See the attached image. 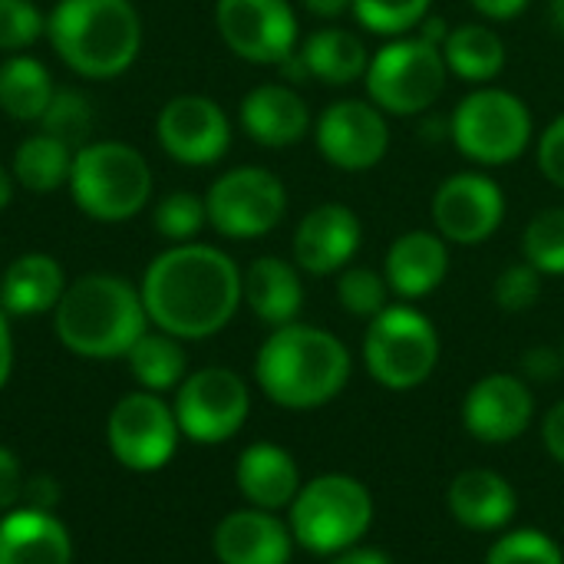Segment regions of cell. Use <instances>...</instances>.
<instances>
[{"label":"cell","instance_id":"6da1fadb","mask_svg":"<svg viewBox=\"0 0 564 564\" xmlns=\"http://www.w3.org/2000/svg\"><path fill=\"white\" fill-rule=\"evenodd\" d=\"M149 321L178 340H202L228 327L241 297L238 264L212 245L185 241L162 251L142 278Z\"/></svg>","mask_w":564,"mask_h":564},{"label":"cell","instance_id":"7a4b0ae2","mask_svg":"<svg viewBox=\"0 0 564 564\" xmlns=\"http://www.w3.org/2000/svg\"><path fill=\"white\" fill-rule=\"evenodd\" d=\"M350 350L340 337L311 324H284L261 344L254 377L264 397L284 410H317L350 383Z\"/></svg>","mask_w":564,"mask_h":564},{"label":"cell","instance_id":"3957f363","mask_svg":"<svg viewBox=\"0 0 564 564\" xmlns=\"http://www.w3.org/2000/svg\"><path fill=\"white\" fill-rule=\"evenodd\" d=\"M46 33L59 59L86 79L126 73L142 46V20L132 0H59Z\"/></svg>","mask_w":564,"mask_h":564},{"label":"cell","instance_id":"277c9868","mask_svg":"<svg viewBox=\"0 0 564 564\" xmlns=\"http://www.w3.org/2000/svg\"><path fill=\"white\" fill-rule=\"evenodd\" d=\"M145 324L142 294L116 274H86L73 281L56 304V334L63 347L89 360L129 354L145 334Z\"/></svg>","mask_w":564,"mask_h":564},{"label":"cell","instance_id":"5b68a950","mask_svg":"<svg viewBox=\"0 0 564 564\" xmlns=\"http://www.w3.org/2000/svg\"><path fill=\"white\" fill-rule=\"evenodd\" d=\"M291 535L311 555H340L364 542L373 525L370 489L344 473H327L301 486L291 502Z\"/></svg>","mask_w":564,"mask_h":564},{"label":"cell","instance_id":"8992f818","mask_svg":"<svg viewBox=\"0 0 564 564\" xmlns=\"http://www.w3.org/2000/svg\"><path fill=\"white\" fill-rule=\"evenodd\" d=\"M69 192L89 218L126 221L149 205L152 172L142 152L126 142H86L73 155Z\"/></svg>","mask_w":564,"mask_h":564},{"label":"cell","instance_id":"52a82bcc","mask_svg":"<svg viewBox=\"0 0 564 564\" xmlns=\"http://www.w3.org/2000/svg\"><path fill=\"white\" fill-rule=\"evenodd\" d=\"M364 364L380 387L393 393L416 390L440 364V334L423 311L410 304H390L364 334Z\"/></svg>","mask_w":564,"mask_h":564},{"label":"cell","instance_id":"ba28073f","mask_svg":"<svg viewBox=\"0 0 564 564\" xmlns=\"http://www.w3.org/2000/svg\"><path fill=\"white\" fill-rule=\"evenodd\" d=\"M449 66L443 56V43L416 33V36H393L380 53L370 56L367 66V93L370 102L390 116H420L426 112L443 86Z\"/></svg>","mask_w":564,"mask_h":564},{"label":"cell","instance_id":"9c48e42d","mask_svg":"<svg viewBox=\"0 0 564 564\" xmlns=\"http://www.w3.org/2000/svg\"><path fill=\"white\" fill-rule=\"evenodd\" d=\"M449 139L476 165H509L532 142V112L522 96L482 86L449 116Z\"/></svg>","mask_w":564,"mask_h":564},{"label":"cell","instance_id":"30bf717a","mask_svg":"<svg viewBox=\"0 0 564 564\" xmlns=\"http://www.w3.org/2000/svg\"><path fill=\"white\" fill-rule=\"evenodd\" d=\"M208 225L235 241L261 238L274 231L288 212V192L284 182L258 165H238L215 178V185L205 195Z\"/></svg>","mask_w":564,"mask_h":564},{"label":"cell","instance_id":"8fae6325","mask_svg":"<svg viewBox=\"0 0 564 564\" xmlns=\"http://www.w3.org/2000/svg\"><path fill=\"white\" fill-rule=\"evenodd\" d=\"M251 413L248 383L228 367H205L182 380L175 397L178 430L192 443H225L231 440Z\"/></svg>","mask_w":564,"mask_h":564},{"label":"cell","instance_id":"7c38bea8","mask_svg":"<svg viewBox=\"0 0 564 564\" xmlns=\"http://www.w3.org/2000/svg\"><path fill=\"white\" fill-rule=\"evenodd\" d=\"M215 23L228 50L248 63L281 66L297 46V17L288 0H218Z\"/></svg>","mask_w":564,"mask_h":564},{"label":"cell","instance_id":"4fadbf2b","mask_svg":"<svg viewBox=\"0 0 564 564\" xmlns=\"http://www.w3.org/2000/svg\"><path fill=\"white\" fill-rule=\"evenodd\" d=\"M178 420L155 393H129L109 416V446L126 469H162L178 443Z\"/></svg>","mask_w":564,"mask_h":564},{"label":"cell","instance_id":"5bb4252c","mask_svg":"<svg viewBox=\"0 0 564 564\" xmlns=\"http://www.w3.org/2000/svg\"><path fill=\"white\" fill-rule=\"evenodd\" d=\"M321 155L344 172H367L383 162L390 149L387 112L367 99H337L314 126Z\"/></svg>","mask_w":564,"mask_h":564},{"label":"cell","instance_id":"9a60e30c","mask_svg":"<svg viewBox=\"0 0 564 564\" xmlns=\"http://www.w3.org/2000/svg\"><path fill=\"white\" fill-rule=\"evenodd\" d=\"M506 218V195L496 178L482 172H456L433 195L436 231L453 245L489 241Z\"/></svg>","mask_w":564,"mask_h":564},{"label":"cell","instance_id":"2e32d148","mask_svg":"<svg viewBox=\"0 0 564 564\" xmlns=\"http://www.w3.org/2000/svg\"><path fill=\"white\" fill-rule=\"evenodd\" d=\"M535 420V393L525 377L489 373L476 380L463 400V426L473 440L489 446L516 443Z\"/></svg>","mask_w":564,"mask_h":564},{"label":"cell","instance_id":"e0dca14e","mask_svg":"<svg viewBox=\"0 0 564 564\" xmlns=\"http://www.w3.org/2000/svg\"><path fill=\"white\" fill-rule=\"evenodd\" d=\"M162 149L182 165H215L231 145V122L208 96H175L155 122Z\"/></svg>","mask_w":564,"mask_h":564},{"label":"cell","instance_id":"ac0fdd59","mask_svg":"<svg viewBox=\"0 0 564 564\" xmlns=\"http://www.w3.org/2000/svg\"><path fill=\"white\" fill-rule=\"evenodd\" d=\"M360 218L340 202H324L311 208L294 231V264L314 278L337 274L350 268V258L360 251Z\"/></svg>","mask_w":564,"mask_h":564},{"label":"cell","instance_id":"d6986e66","mask_svg":"<svg viewBox=\"0 0 564 564\" xmlns=\"http://www.w3.org/2000/svg\"><path fill=\"white\" fill-rule=\"evenodd\" d=\"M294 545L291 525L264 509L231 512L215 529V555L221 564H288Z\"/></svg>","mask_w":564,"mask_h":564},{"label":"cell","instance_id":"ffe728a7","mask_svg":"<svg viewBox=\"0 0 564 564\" xmlns=\"http://www.w3.org/2000/svg\"><path fill=\"white\" fill-rule=\"evenodd\" d=\"M446 271H449L446 238L440 231H423V228L400 235L390 245L383 264V278L390 291L403 301H420L433 294L446 281Z\"/></svg>","mask_w":564,"mask_h":564},{"label":"cell","instance_id":"44dd1931","mask_svg":"<svg viewBox=\"0 0 564 564\" xmlns=\"http://www.w3.org/2000/svg\"><path fill=\"white\" fill-rule=\"evenodd\" d=\"M446 506L469 532H502L519 512V496L496 469H466L449 482Z\"/></svg>","mask_w":564,"mask_h":564},{"label":"cell","instance_id":"7402d4cb","mask_svg":"<svg viewBox=\"0 0 564 564\" xmlns=\"http://www.w3.org/2000/svg\"><path fill=\"white\" fill-rule=\"evenodd\" d=\"M241 126L258 145L284 149L311 132V109L291 86L264 83L241 99Z\"/></svg>","mask_w":564,"mask_h":564},{"label":"cell","instance_id":"603a6c76","mask_svg":"<svg viewBox=\"0 0 564 564\" xmlns=\"http://www.w3.org/2000/svg\"><path fill=\"white\" fill-rule=\"evenodd\" d=\"M241 496L251 502V509L278 512L291 509L294 496L301 492V469L294 456L274 443H254L241 453L235 469Z\"/></svg>","mask_w":564,"mask_h":564},{"label":"cell","instance_id":"cb8c5ba5","mask_svg":"<svg viewBox=\"0 0 564 564\" xmlns=\"http://www.w3.org/2000/svg\"><path fill=\"white\" fill-rule=\"evenodd\" d=\"M241 297L254 311L258 321L271 327L294 324L304 307V284L297 274V264L284 258H258L241 274Z\"/></svg>","mask_w":564,"mask_h":564},{"label":"cell","instance_id":"d4e9b609","mask_svg":"<svg viewBox=\"0 0 564 564\" xmlns=\"http://www.w3.org/2000/svg\"><path fill=\"white\" fill-rule=\"evenodd\" d=\"M69 562H73V545L56 516L40 509H20L0 522V564Z\"/></svg>","mask_w":564,"mask_h":564},{"label":"cell","instance_id":"484cf974","mask_svg":"<svg viewBox=\"0 0 564 564\" xmlns=\"http://www.w3.org/2000/svg\"><path fill=\"white\" fill-rule=\"evenodd\" d=\"M63 291V268L50 254H23L0 278V307L13 317H33L56 311Z\"/></svg>","mask_w":564,"mask_h":564},{"label":"cell","instance_id":"4316f807","mask_svg":"<svg viewBox=\"0 0 564 564\" xmlns=\"http://www.w3.org/2000/svg\"><path fill=\"white\" fill-rule=\"evenodd\" d=\"M297 56H301L307 76H314L327 86H347V83L367 76V66H370V53H367L364 40L344 26H324V30L311 33Z\"/></svg>","mask_w":564,"mask_h":564},{"label":"cell","instance_id":"83f0119b","mask_svg":"<svg viewBox=\"0 0 564 564\" xmlns=\"http://www.w3.org/2000/svg\"><path fill=\"white\" fill-rule=\"evenodd\" d=\"M443 56L449 73L466 83H489L506 69V43L486 23H463L453 26L443 40Z\"/></svg>","mask_w":564,"mask_h":564},{"label":"cell","instance_id":"f1b7e54d","mask_svg":"<svg viewBox=\"0 0 564 564\" xmlns=\"http://www.w3.org/2000/svg\"><path fill=\"white\" fill-rule=\"evenodd\" d=\"M53 93V79L40 59L17 53L0 63V109L7 116L20 122H40Z\"/></svg>","mask_w":564,"mask_h":564},{"label":"cell","instance_id":"f546056e","mask_svg":"<svg viewBox=\"0 0 564 564\" xmlns=\"http://www.w3.org/2000/svg\"><path fill=\"white\" fill-rule=\"evenodd\" d=\"M69 172H73V145H66L56 135L36 132L23 139L13 152V178L36 195L69 185Z\"/></svg>","mask_w":564,"mask_h":564},{"label":"cell","instance_id":"4dcf8cb0","mask_svg":"<svg viewBox=\"0 0 564 564\" xmlns=\"http://www.w3.org/2000/svg\"><path fill=\"white\" fill-rule=\"evenodd\" d=\"M126 357L135 380L152 393L172 390L185 377V350L172 334H142Z\"/></svg>","mask_w":564,"mask_h":564},{"label":"cell","instance_id":"1f68e13d","mask_svg":"<svg viewBox=\"0 0 564 564\" xmlns=\"http://www.w3.org/2000/svg\"><path fill=\"white\" fill-rule=\"evenodd\" d=\"M522 254L525 261L545 278H562L564 274V208H545L539 212L522 235Z\"/></svg>","mask_w":564,"mask_h":564},{"label":"cell","instance_id":"d6a6232c","mask_svg":"<svg viewBox=\"0 0 564 564\" xmlns=\"http://www.w3.org/2000/svg\"><path fill=\"white\" fill-rule=\"evenodd\" d=\"M433 0H354V17L360 26L380 36H406L430 17Z\"/></svg>","mask_w":564,"mask_h":564},{"label":"cell","instance_id":"836d02e7","mask_svg":"<svg viewBox=\"0 0 564 564\" xmlns=\"http://www.w3.org/2000/svg\"><path fill=\"white\" fill-rule=\"evenodd\" d=\"M387 294H390V284L373 268H344L337 278V301L350 317L373 321L383 307H390Z\"/></svg>","mask_w":564,"mask_h":564},{"label":"cell","instance_id":"e575fe53","mask_svg":"<svg viewBox=\"0 0 564 564\" xmlns=\"http://www.w3.org/2000/svg\"><path fill=\"white\" fill-rule=\"evenodd\" d=\"M486 564H564V552L539 529H516L492 542Z\"/></svg>","mask_w":564,"mask_h":564},{"label":"cell","instance_id":"d590c367","mask_svg":"<svg viewBox=\"0 0 564 564\" xmlns=\"http://www.w3.org/2000/svg\"><path fill=\"white\" fill-rule=\"evenodd\" d=\"M43 132L46 135H56L63 139L66 145H76L89 135L93 129V109H89V99L83 93H73V89H56L43 119H40Z\"/></svg>","mask_w":564,"mask_h":564},{"label":"cell","instance_id":"8d00e7d4","mask_svg":"<svg viewBox=\"0 0 564 564\" xmlns=\"http://www.w3.org/2000/svg\"><path fill=\"white\" fill-rule=\"evenodd\" d=\"M152 221H155V228H159L162 238L185 245V241H192V238L205 228V221H208L205 198H198V195H192V192H172V195H165V198L155 205V218H152Z\"/></svg>","mask_w":564,"mask_h":564},{"label":"cell","instance_id":"74e56055","mask_svg":"<svg viewBox=\"0 0 564 564\" xmlns=\"http://www.w3.org/2000/svg\"><path fill=\"white\" fill-rule=\"evenodd\" d=\"M496 304L506 311V314H525L539 304L542 297V274L529 264V261H519V264H509L499 278H496Z\"/></svg>","mask_w":564,"mask_h":564},{"label":"cell","instance_id":"f35d334b","mask_svg":"<svg viewBox=\"0 0 564 564\" xmlns=\"http://www.w3.org/2000/svg\"><path fill=\"white\" fill-rule=\"evenodd\" d=\"M46 30L33 0H0V50H23Z\"/></svg>","mask_w":564,"mask_h":564},{"label":"cell","instance_id":"ab89813d","mask_svg":"<svg viewBox=\"0 0 564 564\" xmlns=\"http://www.w3.org/2000/svg\"><path fill=\"white\" fill-rule=\"evenodd\" d=\"M539 169L555 188H564V112L545 126L539 139Z\"/></svg>","mask_w":564,"mask_h":564},{"label":"cell","instance_id":"60d3db41","mask_svg":"<svg viewBox=\"0 0 564 564\" xmlns=\"http://www.w3.org/2000/svg\"><path fill=\"white\" fill-rule=\"evenodd\" d=\"M564 370V354L555 347H532L522 357V377L529 383H552Z\"/></svg>","mask_w":564,"mask_h":564},{"label":"cell","instance_id":"b9f144b4","mask_svg":"<svg viewBox=\"0 0 564 564\" xmlns=\"http://www.w3.org/2000/svg\"><path fill=\"white\" fill-rule=\"evenodd\" d=\"M23 489H26V482H23L17 456L7 446H0V509H10L13 502H20Z\"/></svg>","mask_w":564,"mask_h":564},{"label":"cell","instance_id":"7bdbcfd3","mask_svg":"<svg viewBox=\"0 0 564 564\" xmlns=\"http://www.w3.org/2000/svg\"><path fill=\"white\" fill-rule=\"evenodd\" d=\"M542 443H545L549 456L564 466V400H558L545 413V420H542Z\"/></svg>","mask_w":564,"mask_h":564},{"label":"cell","instance_id":"ee69618b","mask_svg":"<svg viewBox=\"0 0 564 564\" xmlns=\"http://www.w3.org/2000/svg\"><path fill=\"white\" fill-rule=\"evenodd\" d=\"M469 7L479 10L486 20H512L529 7V0H469Z\"/></svg>","mask_w":564,"mask_h":564},{"label":"cell","instance_id":"f6af8a7d","mask_svg":"<svg viewBox=\"0 0 564 564\" xmlns=\"http://www.w3.org/2000/svg\"><path fill=\"white\" fill-rule=\"evenodd\" d=\"M23 496L30 499V509H40V512H50V509L56 506V499H59L56 482H53V479H46V476H40V479L26 482Z\"/></svg>","mask_w":564,"mask_h":564},{"label":"cell","instance_id":"bcb514c9","mask_svg":"<svg viewBox=\"0 0 564 564\" xmlns=\"http://www.w3.org/2000/svg\"><path fill=\"white\" fill-rule=\"evenodd\" d=\"M330 564H393L387 552L380 549H370V545H354V549H344L340 555H334Z\"/></svg>","mask_w":564,"mask_h":564},{"label":"cell","instance_id":"7dc6e473","mask_svg":"<svg viewBox=\"0 0 564 564\" xmlns=\"http://www.w3.org/2000/svg\"><path fill=\"white\" fill-rule=\"evenodd\" d=\"M10 370H13V340H10L7 314H3V307H0V390H3V383H7V377H10Z\"/></svg>","mask_w":564,"mask_h":564},{"label":"cell","instance_id":"c3c4849f","mask_svg":"<svg viewBox=\"0 0 564 564\" xmlns=\"http://www.w3.org/2000/svg\"><path fill=\"white\" fill-rule=\"evenodd\" d=\"M307 13L321 17V20H334L340 13H347L354 7V0H301Z\"/></svg>","mask_w":564,"mask_h":564},{"label":"cell","instance_id":"681fc988","mask_svg":"<svg viewBox=\"0 0 564 564\" xmlns=\"http://www.w3.org/2000/svg\"><path fill=\"white\" fill-rule=\"evenodd\" d=\"M10 198H13V175L0 165V212L10 205Z\"/></svg>","mask_w":564,"mask_h":564},{"label":"cell","instance_id":"f907efd6","mask_svg":"<svg viewBox=\"0 0 564 564\" xmlns=\"http://www.w3.org/2000/svg\"><path fill=\"white\" fill-rule=\"evenodd\" d=\"M549 13H552V23L558 26V33H564V0H549Z\"/></svg>","mask_w":564,"mask_h":564},{"label":"cell","instance_id":"816d5d0a","mask_svg":"<svg viewBox=\"0 0 564 564\" xmlns=\"http://www.w3.org/2000/svg\"><path fill=\"white\" fill-rule=\"evenodd\" d=\"M562 354H564V347H562Z\"/></svg>","mask_w":564,"mask_h":564}]
</instances>
